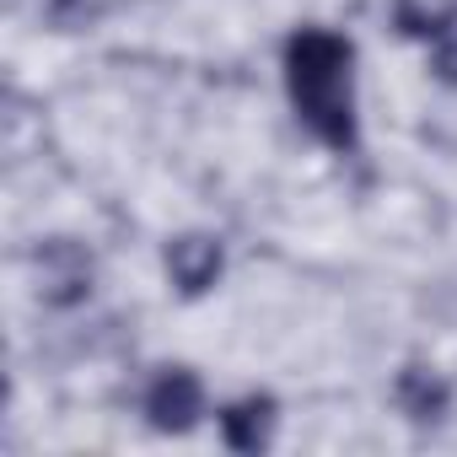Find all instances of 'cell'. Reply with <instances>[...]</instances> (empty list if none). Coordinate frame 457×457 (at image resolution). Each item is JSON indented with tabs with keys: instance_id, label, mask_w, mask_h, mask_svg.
<instances>
[{
	"instance_id": "1",
	"label": "cell",
	"mask_w": 457,
	"mask_h": 457,
	"mask_svg": "<svg viewBox=\"0 0 457 457\" xmlns=\"http://www.w3.org/2000/svg\"><path fill=\"white\" fill-rule=\"evenodd\" d=\"M286 92L296 119L328 145V151H355L361 124H355V49L350 38L328 28H302L286 44Z\"/></svg>"
},
{
	"instance_id": "2",
	"label": "cell",
	"mask_w": 457,
	"mask_h": 457,
	"mask_svg": "<svg viewBox=\"0 0 457 457\" xmlns=\"http://www.w3.org/2000/svg\"><path fill=\"white\" fill-rule=\"evenodd\" d=\"M33 270H38V296L49 307H76L92 296V280H97V264L81 243L71 237H49L38 253H33Z\"/></svg>"
},
{
	"instance_id": "3",
	"label": "cell",
	"mask_w": 457,
	"mask_h": 457,
	"mask_svg": "<svg viewBox=\"0 0 457 457\" xmlns=\"http://www.w3.org/2000/svg\"><path fill=\"white\" fill-rule=\"evenodd\" d=\"M204 414V382L188 371V366H167L151 387H145V420L167 436H183L194 430Z\"/></svg>"
},
{
	"instance_id": "4",
	"label": "cell",
	"mask_w": 457,
	"mask_h": 457,
	"mask_svg": "<svg viewBox=\"0 0 457 457\" xmlns=\"http://www.w3.org/2000/svg\"><path fill=\"white\" fill-rule=\"evenodd\" d=\"M220 270H226V253H220L215 237L183 232V237L167 243V280L178 286V296H204L220 280Z\"/></svg>"
},
{
	"instance_id": "5",
	"label": "cell",
	"mask_w": 457,
	"mask_h": 457,
	"mask_svg": "<svg viewBox=\"0 0 457 457\" xmlns=\"http://www.w3.org/2000/svg\"><path fill=\"white\" fill-rule=\"evenodd\" d=\"M393 403L414 420V425H436L452 409V382L430 366H403L393 377Z\"/></svg>"
},
{
	"instance_id": "6",
	"label": "cell",
	"mask_w": 457,
	"mask_h": 457,
	"mask_svg": "<svg viewBox=\"0 0 457 457\" xmlns=\"http://www.w3.org/2000/svg\"><path fill=\"white\" fill-rule=\"evenodd\" d=\"M270 436H275V398L270 393H248V398L220 409V441L232 452H264Z\"/></svg>"
},
{
	"instance_id": "7",
	"label": "cell",
	"mask_w": 457,
	"mask_h": 457,
	"mask_svg": "<svg viewBox=\"0 0 457 457\" xmlns=\"http://www.w3.org/2000/svg\"><path fill=\"white\" fill-rule=\"evenodd\" d=\"M452 6H457V0H393V28L403 38H425L430 44V33L446 22Z\"/></svg>"
},
{
	"instance_id": "8",
	"label": "cell",
	"mask_w": 457,
	"mask_h": 457,
	"mask_svg": "<svg viewBox=\"0 0 457 457\" xmlns=\"http://www.w3.org/2000/svg\"><path fill=\"white\" fill-rule=\"evenodd\" d=\"M430 76L441 87H457V6L446 12V22L430 33Z\"/></svg>"
},
{
	"instance_id": "9",
	"label": "cell",
	"mask_w": 457,
	"mask_h": 457,
	"mask_svg": "<svg viewBox=\"0 0 457 457\" xmlns=\"http://www.w3.org/2000/svg\"><path fill=\"white\" fill-rule=\"evenodd\" d=\"M92 17H97V0H49V22H54L60 33L87 28Z\"/></svg>"
}]
</instances>
